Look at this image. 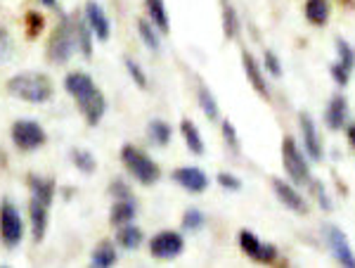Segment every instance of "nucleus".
<instances>
[{
    "instance_id": "nucleus-1",
    "label": "nucleus",
    "mask_w": 355,
    "mask_h": 268,
    "mask_svg": "<svg viewBox=\"0 0 355 268\" xmlns=\"http://www.w3.org/2000/svg\"><path fill=\"white\" fill-rule=\"evenodd\" d=\"M8 93L31 105H43L53 98V81L45 74H17L8 81Z\"/></svg>"
},
{
    "instance_id": "nucleus-2",
    "label": "nucleus",
    "mask_w": 355,
    "mask_h": 268,
    "mask_svg": "<svg viewBox=\"0 0 355 268\" xmlns=\"http://www.w3.org/2000/svg\"><path fill=\"white\" fill-rule=\"evenodd\" d=\"M121 162H123V167L130 171V176H133L137 183H142V185H154L159 178H162V169H159V164L133 145L121 147Z\"/></svg>"
},
{
    "instance_id": "nucleus-3",
    "label": "nucleus",
    "mask_w": 355,
    "mask_h": 268,
    "mask_svg": "<svg viewBox=\"0 0 355 268\" xmlns=\"http://www.w3.org/2000/svg\"><path fill=\"white\" fill-rule=\"evenodd\" d=\"M73 50H76V43H73V33H71V26H69V17H64L62 24L55 28L48 41V62L57 67L67 65V62L71 60Z\"/></svg>"
},
{
    "instance_id": "nucleus-4",
    "label": "nucleus",
    "mask_w": 355,
    "mask_h": 268,
    "mask_svg": "<svg viewBox=\"0 0 355 268\" xmlns=\"http://www.w3.org/2000/svg\"><path fill=\"white\" fill-rule=\"evenodd\" d=\"M282 164L287 169L289 178L294 185H306L311 183V169H308V162L303 157V152L299 150L294 138H284L282 140Z\"/></svg>"
},
{
    "instance_id": "nucleus-5",
    "label": "nucleus",
    "mask_w": 355,
    "mask_h": 268,
    "mask_svg": "<svg viewBox=\"0 0 355 268\" xmlns=\"http://www.w3.org/2000/svg\"><path fill=\"white\" fill-rule=\"evenodd\" d=\"M0 237L8 247H17L24 240V221H21L19 209L10 199H3L0 204Z\"/></svg>"
},
{
    "instance_id": "nucleus-6",
    "label": "nucleus",
    "mask_w": 355,
    "mask_h": 268,
    "mask_svg": "<svg viewBox=\"0 0 355 268\" xmlns=\"http://www.w3.org/2000/svg\"><path fill=\"white\" fill-rule=\"evenodd\" d=\"M10 135H12L15 147H19L21 152L38 150V147H43L45 140H48V135H45V131H43L41 124L28 122V119L15 122L12 124V131H10Z\"/></svg>"
},
{
    "instance_id": "nucleus-7",
    "label": "nucleus",
    "mask_w": 355,
    "mask_h": 268,
    "mask_svg": "<svg viewBox=\"0 0 355 268\" xmlns=\"http://www.w3.org/2000/svg\"><path fill=\"white\" fill-rule=\"evenodd\" d=\"M182 249H185V240H182V235L175 231L159 233V235H154L152 242H150V254L154 256V259H164V261L180 256Z\"/></svg>"
},
{
    "instance_id": "nucleus-8",
    "label": "nucleus",
    "mask_w": 355,
    "mask_h": 268,
    "mask_svg": "<svg viewBox=\"0 0 355 268\" xmlns=\"http://www.w3.org/2000/svg\"><path fill=\"white\" fill-rule=\"evenodd\" d=\"M322 233H324V240H327L329 249H331V254H334V259L339 261L341 266L355 268V254H353L351 244H348L346 233H343L341 228L331 226V224L324 226V231H322Z\"/></svg>"
},
{
    "instance_id": "nucleus-9",
    "label": "nucleus",
    "mask_w": 355,
    "mask_h": 268,
    "mask_svg": "<svg viewBox=\"0 0 355 268\" xmlns=\"http://www.w3.org/2000/svg\"><path fill=\"white\" fill-rule=\"evenodd\" d=\"M239 247L246 256H251L254 261H261V264H270V261L277 259V247L275 244H263L254 233L242 231L239 233Z\"/></svg>"
},
{
    "instance_id": "nucleus-10",
    "label": "nucleus",
    "mask_w": 355,
    "mask_h": 268,
    "mask_svg": "<svg viewBox=\"0 0 355 268\" xmlns=\"http://www.w3.org/2000/svg\"><path fill=\"white\" fill-rule=\"evenodd\" d=\"M83 17L85 22H88L90 31H93V36L97 41H110V33H112V24H110V17L105 15V10H102L100 3H95V0H88L85 3V10H83Z\"/></svg>"
},
{
    "instance_id": "nucleus-11",
    "label": "nucleus",
    "mask_w": 355,
    "mask_h": 268,
    "mask_svg": "<svg viewBox=\"0 0 355 268\" xmlns=\"http://www.w3.org/2000/svg\"><path fill=\"white\" fill-rule=\"evenodd\" d=\"M336 50H339V62L331 65V78L339 85H346L351 81V72L355 69V50L351 48V43L339 38L336 41Z\"/></svg>"
},
{
    "instance_id": "nucleus-12",
    "label": "nucleus",
    "mask_w": 355,
    "mask_h": 268,
    "mask_svg": "<svg viewBox=\"0 0 355 268\" xmlns=\"http://www.w3.org/2000/svg\"><path fill=\"white\" fill-rule=\"evenodd\" d=\"M171 178L180 187H185L187 192H194V195H199V192H204L209 187V176L199 167H180L173 171Z\"/></svg>"
},
{
    "instance_id": "nucleus-13",
    "label": "nucleus",
    "mask_w": 355,
    "mask_h": 268,
    "mask_svg": "<svg viewBox=\"0 0 355 268\" xmlns=\"http://www.w3.org/2000/svg\"><path fill=\"white\" fill-rule=\"evenodd\" d=\"M76 102H78V107H81V114L88 126H97V124L102 122V117H105V112H107V100H105V95L100 93V88H95L93 93H88L85 98Z\"/></svg>"
},
{
    "instance_id": "nucleus-14",
    "label": "nucleus",
    "mask_w": 355,
    "mask_h": 268,
    "mask_svg": "<svg viewBox=\"0 0 355 268\" xmlns=\"http://www.w3.org/2000/svg\"><path fill=\"white\" fill-rule=\"evenodd\" d=\"M272 190H275V195H277L279 202H282L287 209H291V212H296V214L308 212L306 199H303V195L291 183H284L282 178H272Z\"/></svg>"
},
{
    "instance_id": "nucleus-15",
    "label": "nucleus",
    "mask_w": 355,
    "mask_h": 268,
    "mask_svg": "<svg viewBox=\"0 0 355 268\" xmlns=\"http://www.w3.org/2000/svg\"><path fill=\"white\" fill-rule=\"evenodd\" d=\"M28 219H31V235L36 242H41L48 233L50 224V204H43L38 199H28Z\"/></svg>"
},
{
    "instance_id": "nucleus-16",
    "label": "nucleus",
    "mask_w": 355,
    "mask_h": 268,
    "mask_svg": "<svg viewBox=\"0 0 355 268\" xmlns=\"http://www.w3.org/2000/svg\"><path fill=\"white\" fill-rule=\"evenodd\" d=\"M69 26H71L73 33V43H76V50H81L83 57L93 55V31H90L88 22L81 15H69Z\"/></svg>"
},
{
    "instance_id": "nucleus-17",
    "label": "nucleus",
    "mask_w": 355,
    "mask_h": 268,
    "mask_svg": "<svg viewBox=\"0 0 355 268\" xmlns=\"http://www.w3.org/2000/svg\"><path fill=\"white\" fill-rule=\"evenodd\" d=\"M299 124H301V133H303V147H306L308 157H311L313 162H322V145H320L318 128H315L313 117L311 114H301Z\"/></svg>"
},
{
    "instance_id": "nucleus-18",
    "label": "nucleus",
    "mask_w": 355,
    "mask_h": 268,
    "mask_svg": "<svg viewBox=\"0 0 355 268\" xmlns=\"http://www.w3.org/2000/svg\"><path fill=\"white\" fill-rule=\"evenodd\" d=\"M64 88H67V93L71 95L73 100H81L88 93H93L97 85H95L93 78L88 76V74L71 72V74H67V78H64Z\"/></svg>"
},
{
    "instance_id": "nucleus-19",
    "label": "nucleus",
    "mask_w": 355,
    "mask_h": 268,
    "mask_svg": "<svg viewBox=\"0 0 355 268\" xmlns=\"http://www.w3.org/2000/svg\"><path fill=\"white\" fill-rule=\"evenodd\" d=\"M242 67H244V72H246V78L251 81V85L256 88V93L263 95V98H270V93H268V83H266V76H263V72H261V67H259V62H256V57L251 55V53H242Z\"/></svg>"
},
{
    "instance_id": "nucleus-20",
    "label": "nucleus",
    "mask_w": 355,
    "mask_h": 268,
    "mask_svg": "<svg viewBox=\"0 0 355 268\" xmlns=\"http://www.w3.org/2000/svg\"><path fill=\"white\" fill-rule=\"evenodd\" d=\"M346 117H348V100L339 93L329 100L327 112H324V124H327L331 131H339L343 124H346Z\"/></svg>"
},
{
    "instance_id": "nucleus-21",
    "label": "nucleus",
    "mask_w": 355,
    "mask_h": 268,
    "mask_svg": "<svg viewBox=\"0 0 355 268\" xmlns=\"http://www.w3.org/2000/svg\"><path fill=\"white\" fill-rule=\"evenodd\" d=\"M26 183H28V190H31V197H33V199H38V202H43V204H53L55 190H57L55 181L43 178V176H33V174H31V176L26 178Z\"/></svg>"
},
{
    "instance_id": "nucleus-22",
    "label": "nucleus",
    "mask_w": 355,
    "mask_h": 268,
    "mask_svg": "<svg viewBox=\"0 0 355 268\" xmlns=\"http://www.w3.org/2000/svg\"><path fill=\"white\" fill-rule=\"evenodd\" d=\"M137 209H135V199H116L112 207V214H110V221L112 226H123V224H130L135 219Z\"/></svg>"
},
{
    "instance_id": "nucleus-23",
    "label": "nucleus",
    "mask_w": 355,
    "mask_h": 268,
    "mask_svg": "<svg viewBox=\"0 0 355 268\" xmlns=\"http://www.w3.org/2000/svg\"><path fill=\"white\" fill-rule=\"evenodd\" d=\"M180 133H182V138H185V142H187V147H190L192 155L202 157L204 155V140H202V133H199L197 124L190 122V119H182Z\"/></svg>"
},
{
    "instance_id": "nucleus-24",
    "label": "nucleus",
    "mask_w": 355,
    "mask_h": 268,
    "mask_svg": "<svg viewBox=\"0 0 355 268\" xmlns=\"http://www.w3.org/2000/svg\"><path fill=\"white\" fill-rule=\"evenodd\" d=\"M306 19L315 26H324L329 22V0H308Z\"/></svg>"
},
{
    "instance_id": "nucleus-25",
    "label": "nucleus",
    "mask_w": 355,
    "mask_h": 268,
    "mask_svg": "<svg viewBox=\"0 0 355 268\" xmlns=\"http://www.w3.org/2000/svg\"><path fill=\"white\" fill-rule=\"evenodd\" d=\"M147 12H150L152 24L159 28L162 33H168L171 22H168V12H166V3L164 0H145Z\"/></svg>"
},
{
    "instance_id": "nucleus-26",
    "label": "nucleus",
    "mask_w": 355,
    "mask_h": 268,
    "mask_svg": "<svg viewBox=\"0 0 355 268\" xmlns=\"http://www.w3.org/2000/svg\"><path fill=\"white\" fill-rule=\"evenodd\" d=\"M142 231L137 226H133V221L130 224H123L119 226V235H116V242L121 244L123 249H137L142 244Z\"/></svg>"
},
{
    "instance_id": "nucleus-27",
    "label": "nucleus",
    "mask_w": 355,
    "mask_h": 268,
    "mask_svg": "<svg viewBox=\"0 0 355 268\" xmlns=\"http://www.w3.org/2000/svg\"><path fill=\"white\" fill-rule=\"evenodd\" d=\"M116 259H119V254H116V249H114L112 242H102L100 247L93 252V266L95 268H112V266H116Z\"/></svg>"
},
{
    "instance_id": "nucleus-28",
    "label": "nucleus",
    "mask_w": 355,
    "mask_h": 268,
    "mask_svg": "<svg viewBox=\"0 0 355 268\" xmlns=\"http://www.w3.org/2000/svg\"><path fill=\"white\" fill-rule=\"evenodd\" d=\"M220 10H223V31H225V38H237L239 17L234 12V8L227 0H220Z\"/></svg>"
},
{
    "instance_id": "nucleus-29",
    "label": "nucleus",
    "mask_w": 355,
    "mask_h": 268,
    "mask_svg": "<svg viewBox=\"0 0 355 268\" xmlns=\"http://www.w3.org/2000/svg\"><path fill=\"white\" fill-rule=\"evenodd\" d=\"M147 131H150V140L154 142V145H159V147L168 145L171 135H173V128H171V124L162 122V119H154V122H150Z\"/></svg>"
},
{
    "instance_id": "nucleus-30",
    "label": "nucleus",
    "mask_w": 355,
    "mask_h": 268,
    "mask_svg": "<svg viewBox=\"0 0 355 268\" xmlns=\"http://www.w3.org/2000/svg\"><path fill=\"white\" fill-rule=\"evenodd\" d=\"M137 31H140V38H142V43L147 45L150 50H162V36H159V31L152 26V22H147V19H140L137 22Z\"/></svg>"
},
{
    "instance_id": "nucleus-31",
    "label": "nucleus",
    "mask_w": 355,
    "mask_h": 268,
    "mask_svg": "<svg viewBox=\"0 0 355 268\" xmlns=\"http://www.w3.org/2000/svg\"><path fill=\"white\" fill-rule=\"evenodd\" d=\"M199 107H202V112L206 114V119H211V122L218 119L220 107H218V102H216L214 93H211L209 88H199Z\"/></svg>"
},
{
    "instance_id": "nucleus-32",
    "label": "nucleus",
    "mask_w": 355,
    "mask_h": 268,
    "mask_svg": "<svg viewBox=\"0 0 355 268\" xmlns=\"http://www.w3.org/2000/svg\"><path fill=\"white\" fill-rule=\"evenodd\" d=\"M71 162H73V167H76L81 174H93V171L97 169V162H95V157L90 155L88 150H71Z\"/></svg>"
},
{
    "instance_id": "nucleus-33",
    "label": "nucleus",
    "mask_w": 355,
    "mask_h": 268,
    "mask_svg": "<svg viewBox=\"0 0 355 268\" xmlns=\"http://www.w3.org/2000/svg\"><path fill=\"white\" fill-rule=\"evenodd\" d=\"M204 224H206V216L204 212H199V209L190 207L182 214V228H185V231H202Z\"/></svg>"
},
{
    "instance_id": "nucleus-34",
    "label": "nucleus",
    "mask_w": 355,
    "mask_h": 268,
    "mask_svg": "<svg viewBox=\"0 0 355 268\" xmlns=\"http://www.w3.org/2000/svg\"><path fill=\"white\" fill-rule=\"evenodd\" d=\"M125 69H128V74H130V78L135 81V85L137 88H147V74L142 72V67L137 65L135 60H130V57H125Z\"/></svg>"
},
{
    "instance_id": "nucleus-35",
    "label": "nucleus",
    "mask_w": 355,
    "mask_h": 268,
    "mask_svg": "<svg viewBox=\"0 0 355 268\" xmlns=\"http://www.w3.org/2000/svg\"><path fill=\"white\" fill-rule=\"evenodd\" d=\"M24 22H26V36H28V38H36L38 33L43 31V24H45V22H43V15L28 12Z\"/></svg>"
},
{
    "instance_id": "nucleus-36",
    "label": "nucleus",
    "mask_w": 355,
    "mask_h": 268,
    "mask_svg": "<svg viewBox=\"0 0 355 268\" xmlns=\"http://www.w3.org/2000/svg\"><path fill=\"white\" fill-rule=\"evenodd\" d=\"M266 69H268V74H270V76H275V78L282 76V65H279L277 55H275L272 50H266Z\"/></svg>"
},
{
    "instance_id": "nucleus-37",
    "label": "nucleus",
    "mask_w": 355,
    "mask_h": 268,
    "mask_svg": "<svg viewBox=\"0 0 355 268\" xmlns=\"http://www.w3.org/2000/svg\"><path fill=\"white\" fill-rule=\"evenodd\" d=\"M110 192L114 195V199H133V190H130L128 183H123V181H114Z\"/></svg>"
},
{
    "instance_id": "nucleus-38",
    "label": "nucleus",
    "mask_w": 355,
    "mask_h": 268,
    "mask_svg": "<svg viewBox=\"0 0 355 268\" xmlns=\"http://www.w3.org/2000/svg\"><path fill=\"white\" fill-rule=\"evenodd\" d=\"M218 183L220 187H225V190H232V192H237V190H242V181L237 178V176H232V174H218Z\"/></svg>"
},
{
    "instance_id": "nucleus-39",
    "label": "nucleus",
    "mask_w": 355,
    "mask_h": 268,
    "mask_svg": "<svg viewBox=\"0 0 355 268\" xmlns=\"http://www.w3.org/2000/svg\"><path fill=\"white\" fill-rule=\"evenodd\" d=\"M223 138H225V142L234 152L239 150V138H237V131H234L232 122H223Z\"/></svg>"
},
{
    "instance_id": "nucleus-40",
    "label": "nucleus",
    "mask_w": 355,
    "mask_h": 268,
    "mask_svg": "<svg viewBox=\"0 0 355 268\" xmlns=\"http://www.w3.org/2000/svg\"><path fill=\"white\" fill-rule=\"evenodd\" d=\"M313 192H315V197H318V202L322 204V209H327V212H329V209H331V199L327 195V190H324V185L315 181V183H313Z\"/></svg>"
},
{
    "instance_id": "nucleus-41",
    "label": "nucleus",
    "mask_w": 355,
    "mask_h": 268,
    "mask_svg": "<svg viewBox=\"0 0 355 268\" xmlns=\"http://www.w3.org/2000/svg\"><path fill=\"white\" fill-rule=\"evenodd\" d=\"M346 133H348V142H351V145L355 147V124H351V126H348Z\"/></svg>"
},
{
    "instance_id": "nucleus-42",
    "label": "nucleus",
    "mask_w": 355,
    "mask_h": 268,
    "mask_svg": "<svg viewBox=\"0 0 355 268\" xmlns=\"http://www.w3.org/2000/svg\"><path fill=\"white\" fill-rule=\"evenodd\" d=\"M38 3H43L45 8H57V0H38Z\"/></svg>"
},
{
    "instance_id": "nucleus-43",
    "label": "nucleus",
    "mask_w": 355,
    "mask_h": 268,
    "mask_svg": "<svg viewBox=\"0 0 355 268\" xmlns=\"http://www.w3.org/2000/svg\"><path fill=\"white\" fill-rule=\"evenodd\" d=\"M343 3H346V5H353V0H343Z\"/></svg>"
}]
</instances>
